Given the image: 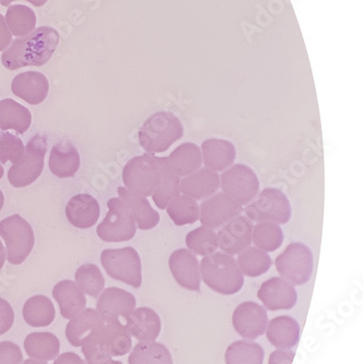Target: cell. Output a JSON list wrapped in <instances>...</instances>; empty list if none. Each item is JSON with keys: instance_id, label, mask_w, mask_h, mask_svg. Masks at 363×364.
Segmentation results:
<instances>
[{"instance_id": "cell-1", "label": "cell", "mask_w": 363, "mask_h": 364, "mask_svg": "<svg viewBox=\"0 0 363 364\" xmlns=\"http://www.w3.org/2000/svg\"><path fill=\"white\" fill-rule=\"evenodd\" d=\"M60 36L55 28L41 26L28 36L16 38L6 49L1 63L8 70L23 67H41L51 60L58 48Z\"/></svg>"}, {"instance_id": "cell-2", "label": "cell", "mask_w": 363, "mask_h": 364, "mask_svg": "<svg viewBox=\"0 0 363 364\" xmlns=\"http://www.w3.org/2000/svg\"><path fill=\"white\" fill-rule=\"evenodd\" d=\"M201 279L207 287L223 296L238 294L245 285V276L237 259L226 253H213L200 263Z\"/></svg>"}, {"instance_id": "cell-3", "label": "cell", "mask_w": 363, "mask_h": 364, "mask_svg": "<svg viewBox=\"0 0 363 364\" xmlns=\"http://www.w3.org/2000/svg\"><path fill=\"white\" fill-rule=\"evenodd\" d=\"M182 120L170 112H155L145 120L139 130V143L149 154L166 152L184 136Z\"/></svg>"}, {"instance_id": "cell-4", "label": "cell", "mask_w": 363, "mask_h": 364, "mask_svg": "<svg viewBox=\"0 0 363 364\" xmlns=\"http://www.w3.org/2000/svg\"><path fill=\"white\" fill-rule=\"evenodd\" d=\"M243 210L251 222L287 224L291 218V204L282 190L265 188Z\"/></svg>"}, {"instance_id": "cell-5", "label": "cell", "mask_w": 363, "mask_h": 364, "mask_svg": "<svg viewBox=\"0 0 363 364\" xmlns=\"http://www.w3.org/2000/svg\"><path fill=\"white\" fill-rule=\"evenodd\" d=\"M0 236L5 240L8 262L12 265L23 263L36 243L32 226L19 214L11 215L0 222Z\"/></svg>"}, {"instance_id": "cell-6", "label": "cell", "mask_w": 363, "mask_h": 364, "mask_svg": "<svg viewBox=\"0 0 363 364\" xmlns=\"http://www.w3.org/2000/svg\"><path fill=\"white\" fill-rule=\"evenodd\" d=\"M100 262L106 273L114 279L137 289L142 285V262L132 247L105 249L100 255Z\"/></svg>"}, {"instance_id": "cell-7", "label": "cell", "mask_w": 363, "mask_h": 364, "mask_svg": "<svg viewBox=\"0 0 363 364\" xmlns=\"http://www.w3.org/2000/svg\"><path fill=\"white\" fill-rule=\"evenodd\" d=\"M313 253L305 243L293 242L275 259L280 275L293 286L305 285L313 273Z\"/></svg>"}, {"instance_id": "cell-8", "label": "cell", "mask_w": 363, "mask_h": 364, "mask_svg": "<svg viewBox=\"0 0 363 364\" xmlns=\"http://www.w3.org/2000/svg\"><path fill=\"white\" fill-rule=\"evenodd\" d=\"M47 152V138L41 134L33 136L28 142L23 157L8 171V180L14 188L32 185L42 175Z\"/></svg>"}, {"instance_id": "cell-9", "label": "cell", "mask_w": 363, "mask_h": 364, "mask_svg": "<svg viewBox=\"0 0 363 364\" xmlns=\"http://www.w3.org/2000/svg\"><path fill=\"white\" fill-rule=\"evenodd\" d=\"M159 179L157 157L149 153L133 157L122 171V180L127 189L143 198L153 196Z\"/></svg>"}, {"instance_id": "cell-10", "label": "cell", "mask_w": 363, "mask_h": 364, "mask_svg": "<svg viewBox=\"0 0 363 364\" xmlns=\"http://www.w3.org/2000/svg\"><path fill=\"white\" fill-rule=\"evenodd\" d=\"M108 214L96 229L100 240L105 242H124L135 238L137 224L127 204L120 198L107 202Z\"/></svg>"}, {"instance_id": "cell-11", "label": "cell", "mask_w": 363, "mask_h": 364, "mask_svg": "<svg viewBox=\"0 0 363 364\" xmlns=\"http://www.w3.org/2000/svg\"><path fill=\"white\" fill-rule=\"evenodd\" d=\"M221 188L240 205H248L260 191V181L253 169L245 164L231 165L221 176Z\"/></svg>"}, {"instance_id": "cell-12", "label": "cell", "mask_w": 363, "mask_h": 364, "mask_svg": "<svg viewBox=\"0 0 363 364\" xmlns=\"http://www.w3.org/2000/svg\"><path fill=\"white\" fill-rule=\"evenodd\" d=\"M243 212V208L226 193L213 194L205 198L200 205V220L202 226L216 229L231 222Z\"/></svg>"}, {"instance_id": "cell-13", "label": "cell", "mask_w": 363, "mask_h": 364, "mask_svg": "<svg viewBox=\"0 0 363 364\" xmlns=\"http://www.w3.org/2000/svg\"><path fill=\"white\" fill-rule=\"evenodd\" d=\"M268 323V312L256 302H242L233 311V328L242 338L253 341L262 336L265 333Z\"/></svg>"}, {"instance_id": "cell-14", "label": "cell", "mask_w": 363, "mask_h": 364, "mask_svg": "<svg viewBox=\"0 0 363 364\" xmlns=\"http://www.w3.org/2000/svg\"><path fill=\"white\" fill-rule=\"evenodd\" d=\"M252 229L253 225L251 220L239 215L221 226L217 232L219 249L226 255H240L251 245Z\"/></svg>"}, {"instance_id": "cell-15", "label": "cell", "mask_w": 363, "mask_h": 364, "mask_svg": "<svg viewBox=\"0 0 363 364\" xmlns=\"http://www.w3.org/2000/svg\"><path fill=\"white\" fill-rule=\"evenodd\" d=\"M170 272L178 285L189 291L201 290L200 263L196 255L188 249H179L170 255L168 261Z\"/></svg>"}, {"instance_id": "cell-16", "label": "cell", "mask_w": 363, "mask_h": 364, "mask_svg": "<svg viewBox=\"0 0 363 364\" xmlns=\"http://www.w3.org/2000/svg\"><path fill=\"white\" fill-rule=\"evenodd\" d=\"M135 296L120 288L110 287L104 290L98 300V312L105 322H116L127 318L135 310Z\"/></svg>"}, {"instance_id": "cell-17", "label": "cell", "mask_w": 363, "mask_h": 364, "mask_svg": "<svg viewBox=\"0 0 363 364\" xmlns=\"http://www.w3.org/2000/svg\"><path fill=\"white\" fill-rule=\"evenodd\" d=\"M258 298L268 310H291L298 301V294L284 278L273 277L262 284Z\"/></svg>"}, {"instance_id": "cell-18", "label": "cell", "mask_w": 363, "mask_h": 364, "mask_svg": "<svg viewBox=\"0 0 363 364\" xmlns=\"http://www.w3.org/2000/svg\"><path fill=\"white\" fill-rule=\"evenodd\" d=\"M90 341H93L100 350L110 357L127 355L132 348L131 336L120 321L105 322L104 326Z\"/></svg>"}, {"instance_id": "cell-19", "label": "cell", "mask_w": 363, "mask_h": 364, "mask_svg": "<svg viewBox=\"0 0 363 364\" xmlns=\"http://www.w3.org/2000/svg\"><path fill=\"white\" fill-rule=\"evenodd\" d=\"M126 322L125 326L128 334L140 343H154L161 334V318L153 309H137L126 318Z\"/></svg>"}, {"instance_id": "cell-20", "label": "cell", "mask_w": 363, "mask_h": 364, "mask_svg": "<svg viewBox=\"0 0 363 364\" xmlns=\"http://www.w3.org/2000/svg\"><path fill=\"white\" fill-rule=\"evenodd\" d=\"M11 91L30 105H40L48 95V80L38 71L22 73L12 81Z\"/></svg>"}, {"instance_id": "cell-21", "label": "cell", "mask_w": 363, "mask_h": 364, "mask_svg": "<svg viewBox=\"0 0 363 364\" xmlns=\"http://www.w3.org/2000/svg\"><path fill=\"white\" fill-rule=\"evenodd\" d=\"M105 324L100 313L94 309H85L71 318L65 327V337L75 347H82Z\"/></svg>"}, {"instance_id": "cell-22", "label": "cell", "mask_w": 363, "mask_h": 364, "mask_svg": "<svg viewBox=\"0 0 363 364\" xmlns=\"http://www.w3.org/2000/svg\"><path fill=\"white\" fill-rule=\"evenodd\" d=\"M100 215V204L90 194H77L73 196L65 208L68 222L75 228L89 229L95 226Z\"/></svg>"}, {"instance_id": "cell-23", "label": "cell", "mask_w": 363, "mask_h": 364, "mask_svg": "<svg viewBox=\"0 0 363 364\" xmlns=\"http://www.w3.org/2000/svg\"><path fill=\"white\" fill-rule=\"evenodd\" d=\"M221 188L219 173L209 168H200L196 173L180 179V193L194 200H205L217 193Z\"/></svg>"}, {"instance_id": "cell-24", "label": "cell", "mask_w": 363, "mask_h": 364, "mask_svg": "<svg viewBox=\"0 0 363 364\" xmlns=\"http://www.w3.org/2000/svg\"><path fill=\"white\" fill-rule=\"evenodd\" d=\"M200 149L205 168L216 173L229 168L237 156L235 145L223 139H207Z\"/></svg>"}, {"instance_id": "cell-25", "label": "cell", "mask_w": 363, "mask_h": 364, "mask_svg": "<svg viewBox=\"0 0 363 364\" xmlns=\"http://www.w3.org/2000/svg\"><path fill=\"white\" fill-rule=\"evenodd\" d=\"M48 165L51 173L56 177L73 178L79 171L81 159L73 143L61 141L51 149Z\"/></svg>"}, {"instance_id": "cell-26", "label": "cell", "mask_w": 363, "mask_h": 364, "mask_svg": "<svg viewBox=\"0 0 363 364\" xmlns=\"http://www.w3.org/2000/svg\"><path fill=\"white\" fill-rule=\"evenodd\" d=\"M266 338L278 349H291L300 339V325L295 318L280 316L268 323Z\"/></svg>"}, {"instance_id": "cell-27", "label": "cell", "mask_w": 363, "mask_h": 364, "mask_svg": "<svg viewBox=\"0 0 363 364\" xmlns=\"http://www.w3.org/2000/svg\"><path fill=\"white\" fill-rule=\"evenodd\" d=\"M118 194L130 210L137 228H140L141 230H149L159 224L161 216L159 212L152 208L147 198L137 196L124 187L118 188Z\"/></svg>"}, {"instance_id": "cell-28", "label": "cell", "mask_w": 363, "mask_h": 364, "mask_svg": "<svg viewBox=\"0 0 363 364\" xmlns=\"http://www.w3.org/2000/svg\"><path fill=\"white\" fill-rule=\"evenodd\" d=\"M53 296L59 304L61 316L67 320L75 318L85 309V296L71 280L59 282L53 289Z\"/></svg>"}, {"instance_id": "cell-29", "label": "cell", "mask_w": 363, "mask_h": 364, "mask_svg": "<svg viewBox=\"0 0 363 364\" xmlns=\"http://www.w3.org/2000/svg\"><path fill=\"white\" fill-rule=\"evenodd\" d=\"M167 163L176 176L179 178L186 177L198 171L202 166V152L194 143H182L170 153Z\"/></svg>"}, {"instance_id": "cell-30", "label": "cell", "mask_w": 363, "mask_h": 364, "mask_svg": "<svg viewBox=\"0 0 363 364\" xmlns=\"http://www.w3.org/2000/svg\"><path fill=\"white\" fill-rule=\"evenodd\" d=\"M159 171V185L152 198L159 210H165L172 200L180 193V178L174 173L167 163V157H157Z\"/></svg>"}, {"instance_id": "cell-31", "label": "cell", "mask_w": 363, "mask_h": 364, "mask_svg": "<svg viewBox=\"0 0 363 364\" xmlns=\"http://www.w3.org/2000/svg\"><path fill=\"white\" fill-rule=\"evenodd\" d=\"M31 124L32 114L28 108L11 98H6L0 102L1 130H14L18 134H23L30 129Z\"/></svg>"}, {"instance_id": "cell-32", "label": "cell", "mask_w": 363, "mask_h": 364, "mask_svg": "<svg viewBox=\"0 0 363 364\" xmlns=\"http://www.w3.org/2000/svg\"><path fill=\"white\" fill-rule=\"evenodd\" d=\"M24 349L32 359L51 361L58 357L60 343L51 333H32L26 337Z\"/></svg>"}, {"instance_id": "cell-33", "label": "cell", "mask_w": 363, "mask_h": 364, "mask_svg": "<svg viewBox=\"0 0 363 364\" xmlns=\"http://www.w3.org/2000/svg\"><path fill=\"white\" fill-rule=\"evenodd\" d=\"M24 321L32 327H46L54 322L56 310L51 300L47 296L38 294L32 296L24 304Z\"/></svg>"}, {"instance_id": "cell-34", "label": "cell", "mask_w": 363, "mask_h": 364, "mask_svg": "<svg viewBox=\"0 0 363 364\" xmlns=\"http://www.w3.org/2000/svg\"><path fill=\"white\" fill-rule=\"evenodd\" d=\"M168 216L176 226H186L198 222L200 218V205L190 196L179 194L166 206Z\"/></svg>"}, {"instance_id": "cell-35", "label": "cell", "mask_w": 363, "mask_h": 364, "mask_svg": "<svg viewBox=\"0 0 363 364\" xmlns=\"http://www.w3.org/2000/svg\"><path fill=\"white\" fill-rule=\"evenodd\" d=\"M264 353L261 345L252 341H237L225 353L226 364H263Z\"/></svg>"}, {"instance_id": "cell-36", "label": "cell", "mask_w": 363, "mask_h": 364, "mask_svg": "<svg viewBox=\"0 0 363 364\" xmlns=\"http://www.w3.org/2000/svg\"><path fill=\"white\" fill-rule=\"evenodd\" d=\"M272 263V259L268 252H264L256 247H249L238 255V267L242 274L248 277L256 278L268 273Z\"/></svg>"}, {"instance_id": "cell-37", "label": "cell", "mask_w": 363, "mask_h": 364, "mask_svg": "<svg viewBox=\"0 0 363 364\" xmlns=\"http://www.w3.org/2000/svg\"><path fill=\"white\" fill-rule=\"evenodd\" d=\"M252 242L264 252H274L284 242V231L274 223H258L252 229Z\"/></svg>"}, {"instance_id": "cell-38", "label": "cell", "mask_w": 363, "mask_h": 364, "mask_svg": "<svg viewBox=\"0 0 363 364\" xmlns=\"http://www.w3.org/2000/svg\"><path fill=\"white\" fill-rule=\"evenodd\" d=\"M129 364H174L169 349L163 343H137L129 357Z\"/></svg>"}, {"instance_id": "cell-39", "label": "cell", "mask_w": 363, "mask_h": 364, "mask_svg": "<svg viewBox=\"0 0 363 364\" xmlns=\"http://www.w3.org/2000/svg\"><path fill=\"white\" fill-rule=\"evenodd\" d=\"M5 20L10 32L16 38H23L36 30V12L28 6H10L6 14Z\"/></svg>"}, {"instance_id": "cell-40", "label": "cell", "mask_w": 363, "mask_h": 364, "mask_svg": "<svg viewBox=\"0 0 363 364\" xmlns=\"http://www.w3.org/2000/svg\"><path fill=\"white\" fill-rule=\"evenodd\" d=\"M188 250L200 257H207L216 252L219 249V238L214 229L201 226L190 231L186 237Z\"/></svg>"}, {"instance_id": "cell-41", "label": "cell", "mask_w": 363, "mask_h": 364, "mask_svg": "<svg viewBox=\"0 0 363 364\" xmlns=\"http://www.w3.org/2000/svg\"><path fill=\"white\" fill-rule=\"evenodd\" d=\"M75 284L78 287L92 298L100 296L105 287V279L100 269L93 263H85L75 272Z\"/></svg>"}, {"instance_id": "cell-42", "label": "cell", "mask_w": 363, "mask_h": 364, "mask_svg": "<svg viewBox=\"0 0 363 364\" xmlns=\"http://www.w3.org/2000/svg\"><path fill=\"white\" fill-rule=\"evenodd\" d=\"M24 152L26 147L21 139L9 132L0 134V163L16 164L23 157Z\"/></svg>"}, {"instance_id": "cell-43", "label": "cell", "mask_w": 363, "mask_h": 364, "mask_svg": "<svg viewBox=\"0 0 363 364\" xmlns=\"http://www.w3.org/2000/svg\"><path fill=\"white\" fill-rule=\"evenodd\" d=\"M82 353L85 357L86 364H122L120 361H115L112 357L100 350L91 341L82 346Z\"/></svg>"}, {"instance_id": "cell-44", "label": "cell", "mask_w": 363, "mask_h": 364, "mask_svg": "<svg viewBox=\"0 0 363 364\" xmlns=\"http://www.w3.org/2000/svg\"><path fill=\"white\" fill-rule=\"evenodd\" d=\"M23 355L19 346L11 341L0 343V364H21Z\"/></svg>"}, {"instance_id": "cell-45", "label": "cell", "mask_w": 363, "mask_h": 364, "mask_svg": "<svg viewBox=\"0 0 363 364\" xmlns=\"http://www.w3.org/2000/svg\"><path fill=\"white\" fill-rule=\"evenodd\" d=\"M14 322V309L7 300L0 298V336L9 332Z\"/></svg>"}, {"instance_id": "cell-46", "label": "cell", "mask_w": 363, "mask_h": 364, "mask_svg": "<svg viewBox=\"0 0 363 364\" xmlns=\"http://www.w3.org/2000/svg\"><path fill=\"white\" fill-rule=\"evenodd\" d=\"M295 351L291 349H278L270 353L268 364H293Z\"/></svg>"}, {"instance_id": "cell-47", "label": "cell", "mask_w": 363, "mask_h": 364, "mask_svg": "<svg viewBox=\"0 0 363 364\" xmlns=\"http://www.w3.org/2000/svg\"><path fill=\"white\" fill-rule=\"evenodd\" d=\"M12 42V34L6 23L5 16L0 14V52H3L10 46Z\"/></svg>"}, {"instance_id": "cell-48", "label": "cell", "mask_w": 363, "mask_h": 364, "mask_svg": "<svg viewBox=\"0 0 363 364\" xmlns=\"http://www.w3.org/2000/svg\"><path fill=\"white\" fill-rule=\"evenodd\" d=\"M54 364H86L77 353H65L58 355Z\"/></svg>"}, {"instance_id": "cell-49", "label": "cell", "mask_w": 363, "mask_h": 364, "mask_svg": "<svg viewBox=\"0 0 363 364\" xmlns=\"http://www.w3.org/2000/svg\"><path fill=\"white\" fill-rule=\"evenodd\" d=\"M14 1H16V0H0V4L7 7V6H10V4L14 3ZM26 1L32 4L33 6H36V7H42L48 0H26Z\"/></svg>"}, {"instance_id": "cell-50", "label": "cell", "mask_w": 363, "mask_h": 364, "mask_svg": "<svg viewBox=\"0 0 363 364\" xmlns=\"http://www.w3.org/2000/svg\"><path fill=\"white\" fill-rule=\"evenodd\" d=\"M6 261V251L5 247H4L3 243L0 241V269H3L4 264H5Z\"/></svg>"}, {"instance_id": "cell-51", "label": "cell", "mask_w": 363, "mask_h": 364, "mask_svg": "<svg viewBox=\"0 0 363 364\" xmlns=\"http://www.w3.org/2000/svg\"><path fill=\"white\" fill-rule=\"evenodd\" d=\"M23 364H47L46 362L40 361V360L28 359L23 362Z\"/></svg>"}, {"instance_id": "cell-52", "label": "cell", "mask_w": 363, "mask_h": 364, "mask_svg": "<svg viewBox=\"0 0 363 364\" xmlns=\"http://www.w3.org/2000/svg\"><path fill=\"white\" fill-rule=\"evenodd\" d=\"M4 204H5V196H4L3 191L0 190V212L3 210Z\"/></svg>"}, {"instance_id": "cell-53", "label": "cell", "mask_w": 363, "mask_h": 364, "mask_svg": "<svg viewBox=\"0 0 363 364\" xmlns=\"http://www.w3.org/2000/svg\"><path fill=\"white\" fill-rule=\"evenodd\" d=\"M4 173H5V169L0 165V180L3 179Z\"/></svg>"}]
</instances>
